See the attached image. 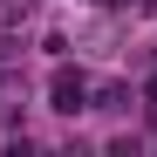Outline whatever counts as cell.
Here are the masks:
<instances>
[{
	"label": "cell",
	"instance_id": "obj_1",
	"mask_svg": "<svg viewBox=\"0 0 157 157\" xmlns=\"http://www.w3.org/2000/svg\"><path fill=\"white\" fill-rule=\"evenodd\" d=\"M82 96H89V82L75 68H55V109H82Z\"/></svg>",
	"mask_w": 157,
	"mask_h": 157
},
{
	"label": "cell",
	"instance_id": "obj_2",
	"mask_svg": "<svg viewBox=\"0 0 157 157\" xmlns=\"http://www.w3.org/2000/svg\"><path fill=\"white\" fill-rule=\"evenodd\" d=\"M130 102H137V96H130L123 82H109V89H102V96H96V109H130Z\"/></svg>",
	"mask_w": 157,
	"mask_h": 157
}]
</instances>
